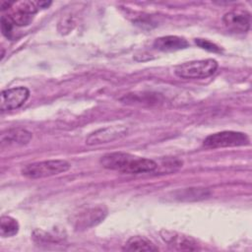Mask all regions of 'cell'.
Instances as JSON below:
<instances>
[{
	"mask_svg": "<svg viewBox=\"0 0 252 252\" xmlns=\"http://www.w3.org/2000/svg\"><path fill=\"white\" fill-rule=\"evenodd\" d=\"M124 251H158V248L148 238L144 236H132L130 237L123 248Z\"/></svg>",
	"mask_w": 252,
	"mask_h": 252,
	"instance_id": "13",
	"label": "cell"
},
{
	"mask_svg": "<svg viewBox=\"0 0 252 252\" xmlns=\"http://www.w3.org/2000/svg\"><path fill=\"white\" fill-rule=\"evenodd\" d=\"M30 91L26 87H15L2 91L0 98L1 111L13 110L21 107L28 100Z\"/></svg>",
	"mask_w": 252,
	"mask_h": 252,
	"instance_id": "6",
	"label": "cell"
},
{
	"mask_svg": "<svg viewBox=\"0 0 252 252\" xmlns=\"http://www.w3.org/2000/svg\"><path fill=\"white\" fill-rule=\"evenodd\" d=\"M249 144V137L236 131H221L209 135L204 140V146L208 148H231L246 146Z\"/></svg>",
	"mask_w": 252,
	"mask_h": 252,
	"instance_id": "4",
	"label": "cell"
},
{
	"mask_svg": "<svg viewBox=\"0 0 252 252\" xmlns=\"http://www.w3.org/2000/svg\"><path fill=\"white\" fill-rule=\"evenodd\" d=\"M71 167V164L64 159H48L36 161L25 165L21 169L23 176L31 179L44 178L66 172Z\"/></svg>",
	"mask_w": 252,
	"mask_h": 252,
	"instance_id": "2",
	"label": "cell"
},
{
	"mask_svg": "<svg viewBox=\"0 0 252 252\" xmlns=\"http://www.w3.org/2000/svg\"><path fill=\"white\" fill-rule=\"evenodd\" d=\"M127 132L128 129L125 126H107L91 133L87 137L86 143L90 146L106 144L124 137Z\"/></svg>",
	"mask_w": 252,
	"mask_h": 252,
	"instance_id": "8",
	"label": "cell"
},
{
	"mask_svg": "<svg viewBox=\"0 0 252 252\" xmlns=\"http://www.w3.org/2000/svg\"><path fill=\"white\" fill-rule=\"evenodd\" d=\"M99 162L106 169L128 174L153 172L158 168V163L153 159L122 152L105 154L100 158Z\"/></svg>",
	"mask_w": 252,
	"mask_h": 252,
	"instance_id": "1",
	"label": "cell"
},
{
	"mask_svg": "<svg viewBox=\"0 0 252 252\" xmlns=\"http://www.w3.org/2000/svg\"><path fill=\"white\" fill-rule=\"evenodd\" d=\"M195 42L199 47H201L205 50H208V51H211V52H220V48L217 44L213 43L212 41H210L208 39L196 38Z\"/></svg>",
	"mask_w": 252,
	"mask_h": 252,
	"instance_id": "16",
	"label": "cell"
},
{
	"mask_svg": "<svg viewBox=\"0 0 252 252\" xmlns=\"http://www.w3.org/2000/svg\"><path fill=\"white\" fill-rule=\"evenodd\" d=\"M70 23H71V18H68V24H70ZM66 25H67V24H64V25H63V29L60 31V32H61V33H63V31H65V27H66ZM68 28H69V30H72L71 25H69V26H68Z\"/></svg>",
	"mask_w": 252,
	"mask_h": 252,
	"instance_id": "20",
	"label": "cell"
},
{
	"mask_svg": "<svg viewBox=\"0 0 252 252\" xmlns=\"http://www.w3.org/2000/svg\"><path fill=\"white\" fill-rule=\"evenodd\" d=\"M32 138V134L24 128H12L1 135V147L12 145H27Z\"/></svg>",
	"mask_w": 252,
	"mask_h": 252,
	"instance_id": "11",
	"label": "cell"
},
{
	"mask_svg": "<svg viewBox=\"0 0 252 252\" xmlns=\"http://www.w3.org/2000/svg\"><path fill=\"white\" fill-rule=\"evenodd\" d=\"M160 236L162 240L173 249L187 250V251L199 249L196 240L191 236L185 235L183 233L170 231V230H162L160 232Z\"/></svg>",
	"mask_w": 252,
	"mask_h": 252,
	"instance_id": "9",
	"label": "cell"
},
{
	"mask_svg": "<svg viewBox=\"0 0 252 252\" xmlns=\"http://www.w3.org/2000/svg\"><path fill=\"white\" fill-rule=\"evenodd\" d=\"M20 228L17 220L10 216H2L0 220V234L2 237H11L18 233Z\"/></svg>",
	"mask_w": 252,
	"mask_h": 252,
	"instance_id": "14",
	"label": "cell"
},
{
	"mask_svg": "<svg viewBox=\"0 0 252 252\" xmlns=\"http://www.w3.org/2000/svg\"><path fill=\"white\" fill-rule=\"evenodd\" d=\"M14 23L13 21L11 20L10 16H2L1 17V31H2V33L5 35V36H9L12 32V30H13V27H14Z\"/></svg>",
	"mask_w": 252,
	"mask_h": 252,
	"instance_id": "17",
	"label": "cell"
},
{
	"mask_svg": "<svg viewBox=\"0 0 252 252\" xmlns=\"http://www.w3.org/2000/svg\"><path fill=\"white\" fill-rule=\"evenodd\" d=\"M153 45L156 49L160 51H175L188 47L189 43L184 37L177 35H166L157 38Z\"/></svg>",
	"mask_w": 252,
	"mask_h": 252,
	"instance_id": "12",
	"label": "cell"
},
{
	"mask_svg": "<svg viewBox=\"0 0 252 252\" xmlns=\"http://www.w3.org/2000/svg\"><path fill=\"white\" fill-rule=\"evenodd\" d=\"M106 215L107 210L104 206L98 205L89 207L75 214L72 223L77 230H85L101 222L105 219Z\"/></svg>",
	"mask_w": 252,
	"mask_h": 252,
	"instance_id": "5",
	"label": "cell"
},
{
	"mask_svg": "<svg viewBox=\"0 0 252 252\" xmlns=\"http://www.w3.org/2000/svg\"><path fill=\"white\" fill-rule=\"evenodd\" d=\"M12 5H13L12 2H2V3H1V10L4 11V10L10 8Z\"/></svg>",
	"mask_w": 252,
	"mask_h": 252,
	"instance_id": "18",
	"label": "cell"
},
{
	"mask_svg": "<svg viewBox=\"0 0 252 252\" xmlns=\"http://www.w3.org/2000/svg\"><path fill=\"white\" fill-rule=\"evenodd\" d=\"M38 8L34 2L24 1L20 2L15 11L10 16L15 26L24 27L32 23L34 14L37 12Z\"/></svg>",
	"mask_w": 252,
	"mask_h": 252,
	"instance_id": "10",
	"label": "cell"
},
{
	"mask_svg": "<svg viewBox=\"0 0 252 252\" xmlns=\"http://www.w3.org/2000/svg\"><path fill=\"white\" fill-rule=\"evenodd\" d=\"M50 4H51V2H50V1H48V2H47V1H44V2H42V1H41V2H38V3H37V6H38V7H40V8H43V9H44V8H47Z\"/></svg>",
	"mask_w": 252,
	"mask_h": 252,
	"instance_id": "19",
	"label": "cell"
},
{
	"mask_svg": "<svg viewBox=\"0 0 252 252\" xmlns=\"http://www.w3.org/2000/svg\"><path fill=\"white\" fill-rule=\"evenodd\" d=\"M215 59L189 61L175 67L174 73L181 79H205L214 75L218 69Z\"/></svg>",
	"mask_w": 252,
	"mask_h": 252,
	"instance_id": "3",
	"label": "cell"
},
{
	"mask_svg": "<svg viewBox=\"0 0 252 252\" xmlns=\"http://www.w3.org/2000/svg\"><path fill=\"white\" fill-rule=\"evenodd\" d=\"M222 22L229 31L243 33L250 29L251 15L244 9H233L223 15Z\"/></svg>",
	"mask_w": 252,
	"mask_h": 252,
	"instance_id": "7",
	"label": "cell"
},
{
	"mask_svg": "<svg viewBox=\"0 0 252 252\" xmlns=\"http://www.w3.org/2000/svg\"><path fill=\"white\" fill-rule=\"evenodd\" d=\"M207 190L205 189H200V188H189V189H185L184 191L181 192V194L178 197H182L181 199L187 197L188 199H202V198H206V196L208 195Z\"/></svg>",
	"mask_w": 252,
	"mask_h": 252,
	"instance_id": "15",
	"label": "cell"
}]
</instances>
